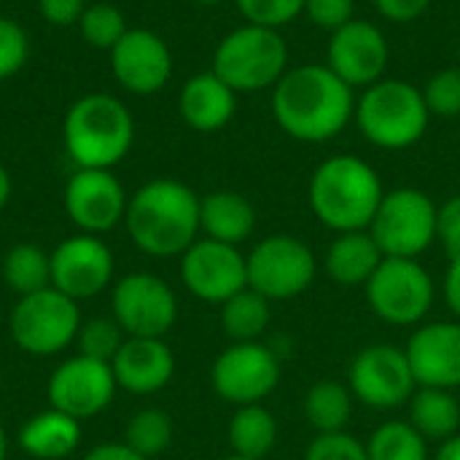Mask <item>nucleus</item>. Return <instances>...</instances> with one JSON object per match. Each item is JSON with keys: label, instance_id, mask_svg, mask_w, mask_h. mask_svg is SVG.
<instances>
[{"label": "nucleus", "instance_id": "nucleus-21", "mask_svg": "<svg viewBox=\"0 0 460 460\" xmlns=\"http://www.w3.org/2000/svg\"><path fill=\"white\" fill-rule=\"evenodd\" d=\"M116 385L132 396H151L175 377V353L164 340L127 337L111 361Z\"/></svg>", "mask_w": 460, "mask_h": 460}, {"label": "nucleus", "instance_id": "nucleus-17", "mask_svg": "<svg viewBox=\"0 0 460 460\" xmlns=\"http://www.w3.org/2000/svg\"><path fill=\"white\" fill-rule=\"evenodd\" d=\"M127 191L113 170H75L62 191V205L73 226L84 234H105L124 224Z\"/></svg>", "mask_w": 460, "mask_h": 460}, {"label": "nucleus", "instance_id": "nucleus-35", "mask_svg": "<svg viewBox=\"0 0 460 460\" xmlns=\"http://www.w3.org/2000/svg\"><path fill=\"white\" fill-rule=\"evenodd\" d=\"M423 97L431 116H442V119L460 116V65L434 73L423 86Z\"/></svg>", "mask_w": 460, "mask_h": 460}, {"label": "nucleus", "instance_id": "nucleus-9", "mask_svg": "<svg viewBox=\"0 0 460 460\" xmlns=\"http://www.w3.org/2000/svg\"><path fill=\"white\" fill-rule=\"evenodd\" d=\"M369 310L391 326H418L434 307L437 286L418 259L385 256L364 286Z\"/></svg>", "mask_w": 460, "mask_h": 460}, {"label": "nucleus", "instance_id": "nucleus-15", "mask_svg": "<svg viewBox=\"0 0 460 460\" xmlns=\"http://www.w3.org/2000/svg\"><path fill=\"white\" fill-rule=\"evenodd\" d=\"M51 288L73 302H89L113 283V253L97 234L65 237L51 253Z\"/></svg>", "mask_w": 460, "mask_h": 460}, {"label": "nucleus", "instance_id": "nucleus-30", "mask_svg": "<svg viewBox=\"0 0 460 460\" xmlns=\"http://www.w3.org/2000/svg\"><path fill=\"white\" fill-rule=\"evenodd\" d=\"M3 283L11 294L27 296L51 286V259L35 243H16L3 256Z\"/></svg>", "mask_w": 460, "mask_h": 460}, {"label": "nucleus", "instance_id": "nucleus-50", "mask_svg": "<svg viewBox=\"0 0 460 460\" xmlns=\"http://www.w3.org/2000/svg\"><path fill=\"white\" fill-rule=\"evenodd\" d=\"M458 57H460V49H458Z\"/></svg>", "mask_w": 460, "mask_h": 460}, {"label": "nucleus", "instance_id": "nucleus-16", "mask_svg": "<svg viewBox=\"0 0 460 460\" xmlns=\"http://www.w3.org/2000/svg\"><path fill=\"white\" fill-rule=\"evenodd\" d=\"M181 280L191 296L221 307L226 299L248 288L245 253L237 245L199 237L181 256Z\"/></svg>", "mask_w": 460, "mask_h": 460}, {"label": "nucleus", "instance_id": "nucleus-31", "mask_svg": "<svg viewBox=\"0 0 460 460\" xmlns=\"http://www.w3.org/2000/svg\"><path fill=\"white\" fill-rule=\"evenodd\" d=\"M369 460H431L429 442L410 426V420H388L367 439Z\"/></svg>", "mask_w": 460, "mask_h": 460}, {"label": "nucleus", "instance_id": "nucleus-20", "mask_svg": "<svg viewBox=\"0 0 460 460\" xmlns=\"http://www.w3.org/2000/svg\"><path fill=\"white\" fill-rule=\"evenodd\" d=\"M418 388H460V321L420 323L404 345Z\"/></svg>", "mask_w": 460, "mask_h": 460}, {"label": "nucleus", "instance_id": "nucleus-19", "mask_svg": "<svg viewBox=\"0 0 460 460\" xmlns=\"http://www.w3.org/2000/svg\"><path fill=\"white\" fill-rule=\"evenodd\" d=\"M388 57L391 51L383 30L367 19H350L345 27L334 30L326 49V65L350 89L377 84L388 67Z\"/></svg>", "mask_w": 460, "mask_h": 460}, {"label": "nucleus", "instance_id": "nucleus-42", "mask_svg": "<svg viewBox=\"0 0 460 460\" xmlns=\"http://www.w3.org/2000/svg\"><path fill=\"white\" fill-rule=\"evenodd\" d=\"M377 13L388 22H396V24H410L415 19H420L431 0H372Z\"/></svg>", "mask_w": 460, "mask_h": 460}, {"label": "nucleus", "instance_id": "nucleus-33", "mask_svg": "<svg viewBox=\"0 0 460 460\" xmlns=\"http://www.w3.org/2000/svg\"><path fill=\"white\" fill-rule=\"evenodd\" d=\"M78 30H81V38L92 49L111 51L129 27H127L124 13L116 5H111V3H92V5H86V11L78 19Z\"/></svg>", "mask_w": 460, "mask_h": 460}, {"label": "nucleus", "instance_id": "nucleus-43", "mask_svg": "<svg viewBox=\"0 0 460 460\" xmlns=\"http://www.w3.org/2000/svg\"><path fill=\"white\" fill-rule=\"evenodd\" d=\"M442 291H445V305L450 307V313L460 321V256L450 259V267L445 272Z\"/></svg>", "mask_w": 460, "mask_h": 460}, {"label": "nucleus", "instance_id": "nucleus-2", "mask_svg": "<svg viewBox=\"0 0 460 460\" xmlns=\"http://www.w3.org/2000/svg\"><path fill=\"white\" fill-rule=\"evenodd\" d=\"M127 234L132 245L154 259L183 256L199 240V197L175 178L143 183L127 202Z\"/></svg>", "mask_w": 460, "mask_h": 460}, {"label": "nucleus", "instance_id": "nucleus-32", "mask_svg": "<svg viewBox=\"0 0 460 460\" xmlns=\"http://www.w3.org/2000/svg\"><path fill=\"white\" fill-rule=\"evenodd\" d=\"M172 437H175L172 418L159 407H146L129 418L121 442L132 447L135 453H140L143 458L151 460L162 456L172 445Z\"/></svg>", "mask_w": 460, "mask_h": 460}, {"label": "nucleus", "instance_id": "nucleus-23", "mask_svg": "<svg viewBox=\"0 0 460 460\" xmlns=\"http://www.w3.org/2000/svg\"><path fill=\"white\" fill-rule=\"evenodd\" d=\"M383 259L385 256L380 245L375 243V237L369 234V229L342 232L329 243L321 270L326 272L332 283L342 288H358V286L364 288Z\"/></svg>", "mask_w": 460, "mask_h": 460}, {"label": "nucleus", "instance_id": "nucleus-41", "mask_svg": "<svg viewBox=\"0 0 460 460\" xmlns=\"http://www.w3.org/2000/svg\"><path fill=\"white\" fill-rule=\"evenodd\" d=\"M38 11L51 27H73L86 11V0H38Z\"/></svg>", "mask_w": 460, "mask_h": 460}, {"label": "nucleus", "instance_id": "nucleus-44", "mask_svg": "<svg viewBox=\"0 0 460 460\" xmlns=\"http://www.w3.org/2000/svg\"><path fill=\"white\" fill-rule=\"evenodd\" d=\"M84 460H148L143 458L140 453H135L132 447H127L124 442H105V445H97L92 447Z\"/></svg>", "mask_w": 460, "mask_h": 460}, {"label": "nucleus", "instance_id": "nucleus-45", "mask_svg": "<svg viewBox=\"0 0 460 460\" xmlns=\"http://www.w3.org/2000/svg\"><path fill=\"white\" fill-rule=\"evenodd\" d=\"M434 460H460V434H456V437L447 439V442H442L439 450H437V456H434Z\"/></svg>", "mask_w": 460, "mask_h": 460}, {"label": "nucleus", "instance_id": "nucleus-22", "mask_svg": "<svg viewBox=\"0 0 460 460\" xmlns=\"http://www.w3.org/2000/svg\"><path fill=\"white\" fill-rule=\"evenodd\" d=\"M178 111L186 127L210 135L232 121L237 111V92L229 84H224L213 70L197 73L181 86Z\"/></svg>", "mask_w": 460, "mask_h": 460}, {"label": "nucleus", "instance_id": "nucleus-14", "mask_svg": "<svg viewBox=\"0 0 460 460\" xmlns=\"http://www.w3.org/2000/svg\"><path fill=\"white\" fill-rule=\"evenodd\" d=\"M116 391L119 385H116L111 364L81 356V353L65 358L46 383L49 407L81 423L105 412L113 404Z\"/></svg>", "mask_w": 460, "mask_h": 460}, {"label": "nucleus", "instance_id": "nucleus-25", "mask_svg": "<svg viewBox=\"0 0 460 460\" xmlns=\"http://www.w3.org/2000/svg\"><path fill=\"white\" fill-rule=\"evenodd\" d=\"M81 447V420L49 407L19 429V450L35 460L70 458Z\"/></svg>", "mask_w": 460, "mask_h": 460}, {"label": "nucleus", "instance_id": "nucleus-39", "mask_svg": "<svg viewBox=\"0 0 460 460\" xmlns=\"http://www.w3.org/2000/svg\"><path fill=\"white\" fill-rule=\"evenodd\" d=\"M353 11H356V0H305V13L310 16V22L329 32L356 19Z\"/></svg>", "mask_w": 460, "mask_h": 460}, {"label": "nucleus", "instance_id": "nucleus-5", "mask_svg": "<svg viewBox=\"0 0 460 460\" xmlns=\"http://www.w3.org/2000/svg\"><path fill=\"white\" fill-rule=\"evenodd\" d=\"M356 124L361 135L383 151L415 146L431 121L423 89L404 78H380L356 100Z\"/></svg>", "mask_w": 460, "mask_h": 460}, {"label": "nucleus", "instance_id": "nucleus-6", "mask_svg": "<svg viewBox=\"0 0 460 460\" xmlns=\"http://www.w3.org/2000/svg\"><path fill=\"white\" fill-rule=\"evenodd\" d=\"M210 70L237 94L272 89L288 70V43L280 30L245 22L218 40Z\"/></svg>", "mask_w": 460, "mask_h": 460}, {"label": "nucleus", "instance_id": "nucleus-37", "mask_svg": "<svg viewBox=\"0 0 460 460\" xmlns=\"http://www.w3.org/2000/svg\"><path fill=\"white\" fill-rule=\"evenodd\" d=\"M30 57V38L24 27L8 16H0V81L16 75Z\"/></svg>", "mask_w": 460, "mask_h": 460}, {"label": "nucleus", "instance_id": "nucleus-10", "mask_svg": "<svg viewBox=\"0 0 460 460\" xmlns=\"http://www.w3.org/2000/svg\"><path fill=\"white\" fill-rule=\"evenodd\" d=\"M245 264L248 288L270 302L302 296L318 275V259L313 248L294 234H270L259 240L245 256Z\"/></svg>", "mask_w": 460, "mask_h": 460}, {"label": "nucleus", "instance_id": "nucleus-8", "mask_svg": "<svg viewBox=\"0 0 460 460\" xmlns=\"http://www.w3.org/2000/svg\"><path fill=\"white\" fill-rule=\"evenodd\" d=\"M439 205L420 189L402 186L383 194V202L369 224V234L383 256L420 259L437 243Z\"/></svg>", "mask_w": 460, "mask_h": 460}, {"label": "nucleus", "instance_id": "nucleus-7", "mask_svg": "<svg viewBox=\"0 0 460 460\" xmlns=\"http://www.w3.org/2000/svg\"><path fill=\"white\" fill-rule=\"evenodd\" d=\"M84 318L78 302L57 288H40L19 296L8 315V334L13 345L35 358H54L75 345Z\"/></svg>", "mask_w": 460, "mask_h": 460}, {"label": "nucleus", "instance_id": "nucleus-12", "mask_svg": "<svg viewBox=\"0 0 460 460\" xmlns=\"http://www.w3.org/2000/svg\"><path fill=\"white\" fill-rule=\"evenodd\" d=\"M111 315L127 337L164 340L178 321V296L154 272H129L111 288Z\"/></svg>", "mask_w": 460, "mask_h": 460}, {"label": "nucleus", "instance_id": "nucleus-49", "mask_svg": "<svg viewBox=\"0 0 460 460\" xmlns=\"http://www.w3.org/2000/svg\"><path fill=\"white\" fill-rule=\"evenodd\" d=\"M218 460H251V458H240V456H226V458H218Z\"/></svg>", "mask_w": 460, "mask_h": 460}, {"label": "nucleus", "instance_id": "nucleus-46", "mask_svg": "<svg viewBox=\"0 0 460 460\" xmlns=\"http://www.w3.org/2000/svg\"><path fill=\"white\" fill-rule=\"evenodd\" d=\"M11 189H13V183H11V172L5 170V164L0 162V210L8 205V199H11Z\"/></svg>", "mask_w": 460, "mask_h": 460}, {"label": "nucleus", "instance_id": "nucleus-13", "mask_svg": "<svg viewBox=\"0 0 460 460\" xmlns=\"http://www.w3.org/2000/svg\"><path fill=\"white\" fill-rule=\"evenodd\" d=\"M280 383V358L264 342H232L210 367L216 396L232 407L264 404Z\"/></svg>", "mask_w": 460, "mask_h": 460}, {"label": "nucleus", "instance_id": "nucleus-40", "mask_svg": "<svg viewBox=\"0 0 460 460\" xmlns=\"http://www.w3.org/2000/svg\"><path fill=\"white\" fill-rule=\"evenodd\" d=\"M437 240L447 251V256H460V194L450 197L437 210Z\"/></svg>", "mask_w": 460, "mask_h": 460}, {"label": "nucleus", "instance_id": "nucleus-18", "mask_svg": "<svg viewBox=\"0 0 460 460\" xmlns=\"http://www.w3.org/2000/svg\"><path fill=\"white\" fill-rule=\"evenodd\" d=\"M108 54L116 84L129 94H156L172 75V51L154 30L129 27Z\"/></svg>", "mask_w": 460, "mask_h": 460}, {"label": "nucleus", "instance_id": "nucleus-4", "mask_svg": "<svg viewBox=\"0 0 460 460\" xmlns=\"http://www.w3.org/2000/svg\"><path fill=\"white\" fill-rule=\"evenodd\" d=\"M135 140L129 108L105 92L78 97L62 121V143L78 170H113Z\"/></svg>", "mask_w": 460, "mask_h": 460}, {"label": "nucleus", "instance_id": "nucleus-48", "mask_svg": "<svg viewBox=\"0 0 460 460\" xmlns=\"http://www.w3.org/2000/svg\"><path fill=\"white\" fill-rule=\"evenodd\" d=\"M191 3H197V5H218L221 0H191Z\"/></svg>", "mask_w": 460, "mask_h": 460}, {"label": "nucleus", "instance_id": "nucleus-11", "mask_svg": "<svg viewBox=\"0 0 460 460\" xmlns=\"http://www.w3.org/2000/svg\"><path fill=\"white\" fill-rule=\"evenodd\" d=\"M348 388L356 402L369 410L391 412L407 407L418 391L407 350L391 342H375L361 348L348 369Z\"/></svg>", "mask_w": 460, "mask_h": 460}, {"label": "nucleus", "instance_id": "nucleus-26", "mask_svg": "<svg viewBox=\"0 0 460 460\" xmlns=\"http://www.w3.org/2000/svg\"><path fill=\"white\" fill-rule=\"evenodd\" d=\"M407 420L426 442L442 445L460 434V402L453 391L418 388L407 404Z\"/></svg>", "mask_w": 460, "mask_h": 460}, {"label": "nucleus", "instance_id": "nucleus-36", "mask_svg": "<svg viewBox=\"0 0 460 460\" xmlns=\"http://www.w3.org/2000/svg\"><path fill=\"white\" fill-rule=\"evenodd\" d=\"M245 22L280 30L305 13V0H234Z\"/></svg>", "mask_w": 460, "mask_h": 460}, {"label": "nucleus", "instance_id": "nucleus-38", "mask_svg": "<svg viewBox=\"0 0 460 460\" xmlns=\"http://www.w3.org/2000/svg\"><path fill=\"white\" fill-rule=\"evenodd\" d=\"M305 460H369L367 442L356 439L348 431L337 434H315V439L307 445Z\"/></svg>", "mask_w": 460, "mask_h": 460}, {"label": "nucleus", "instance_id": "nucleus-24", "mask_svg": "<svg viewBox=\"0 0 460 460\" xmlns=\"http://www.w3.org/2000/svg\"><path fill=\"white\" fill-rule=\"evenodd\" d=\"M256 229V210L248 197L232 189H218L199 197V232L208 240L243 245Z\"/></svg>", "mask_w": 460, "mask_h": 460}, {"label": "nucleus", "instance_id": "nucleus-47", "mask_svg": "<svg viewBox=\"0 0 460 460\" xmlns=\"http://www.w3.org/2000/svg\"><path fill=\"white\" fill-rule=\"evenodd\" d=\"M8 447H11V442H8L5 426L0 423V460H8Z\"/></svg>", "mask_w": 460, "mask_h": 460}, {"label": "nucleus", "instance_id": "nucleus-29", "mask_svg": "<svg viewBox=\"0 0 460 460\" xmlns=\"http://www.w3.org/2000/svg\"><path fill=\"white\" fill-rule=\"evenodd\" d=\"M272 323V302L243 288L221 305V329L232 342H261Z\"/></svg>", "mask_w": 460, "mask_h": 460}, {"label": "nucleus", "instance_id": "nucleus-1", "mask_svg": "<svg viewBox=\"0 0 460 460\" xmlns=\"http://www.w3.org/2000/svg\"><path fill=\"white\" fill-rule=\"evenodd\" d=\"M272 116L288 137L326 143L356 116V97L329 65H299L272 86Z\"/></svg>", "mask_w": 460, "mask_h": 460}, {"label": "nucleus", "instance_id": "nucleus-34", "mask_svg": "<svg viewBox=\"0 0 460 460\" xmlns=\"http://www.w3.org/2000/svg\"><path fill=\"white\" fill-rule=\"evenodd\" d=\"M127 334L124 329L116 323V318H89L81 323L78 329V337H75V348L81 356H89V358H97V361H113V356L119 353V348L124 345Z\"/></svg>", "mask_w": 460, "mask_h": 460}, {"label": "nucleus", "instance_id": "nucleus-27", "mask_svg": "<svg viewBox=\"0 0 460 460\" xmlns=\"http://www.w3.org/2000/svg\"><path fill=\"white\" fill-rule=\"evenodd\" d=\"M226 437H229L232 456L267 460L278 445L280 429H278L275 415L264 404H248V407L234 410L229 429H226Z\"/></svg>", "mask_w": 460, "mask_h": 460}, {"label": "nucleus", "instance_id": "nucleus-3", "mask_svg": "<svg viewBox=\"0 0 460 460\" xmlns=\"http://www.w3.org/2000/svg\"><path fill=\"white\" fill-rule=\"evenodd\" d=\"M385 189L377 170L353 154L323 159L307 186L313 216L337 234L369 229Z\"/></svg>", "mask_w": 460, "mask_h": 460}, {"label": "nucleus", "instance_id": "nucleus-28", "mask_svg": "<svg viewBox=\"0 0 460 460\" xmlns=\"http://www.w3.org/2000/svg\"><path fill=\"white\" fill-rule=\"evenodd\" d=\"M353 394L348 383L337 380H318L307 388L302 412L305 420L315 429V434H337L348 431V423L353 418Z\"/></svg>", "mask_w": 460, "mask_h": 460}]
</instances>
